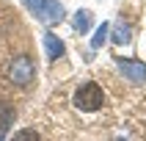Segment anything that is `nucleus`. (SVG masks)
<instances>
[{
	"label": "nucleus",
	"instance_id": "5",
	"mask_svg": "<svg viewBox=\"0 0 146 141\" xmlns=\"http://www.w3.org/2000/svg\"><path fill=\"white\" fill-rule=\"evenodd\" d=\"M44 50H47V58H61L66 53V47H64V41L58 39L55 33H44Z\"/></svg>",
	"mask_w": 146,
	"mask_h": 141
},
{
	"label": "nucleus",
	"instance_id": "6",
	"mask_svg": "<svg viewBox=\"0 0 146 141\" xmlns=\"http://www.w3.org/2000/svg\"><path fill=\"white\" fill-rule=\"evenodd\" d=\"M14 119H17V108L11 102H0V136L14 124Z\"/></svg>",
	"mask_w": 146,
	"mask_h": 141
},
{
	"label": "nucleus",
	"instance_id": "8",
	"mask_svg": "<svg viewBox=\"0 0 146 141\" xmlns=\"http://www.w3.org/2000/svg\"><path fill=\"white\" fill-rule=\"evenodd\" d=\"M74 28H77L80 33L88 31V28H91V11H86V8L77 11V14H74Z\"/></svg>",
	"mask_w": 146,
	"mask_h": 141
},
{
	"label": "nucleus",
	"instance_id": "1",
	"mask_svg": "<svg viewBox=\"0 0 146 141\" xmlns=\"http://www.w3.org/2000/svg\"><path fill=\"white\" fill-rule=\"evenodd\" d=\"M72 105L77 111H99V108L105 105V91H102V86L94 83V80L77 86L74 94H72Z\"/></svg>",
	"mask_w": 146,
	"mask_h": 141
},
{
	"label": "nucleus",
	"instance_id": "7",
	"mask_svg": "<svg viewBox=\"0 0 146 141\" xmlns=\"http://www.w3.org/2000/svg\"><path fill=\"white\" fill-rule=\"evenodd\" d=\"M130 39H132V25L124 22V19H119V22L113 25V41L116 44H127Z\"/></svg>",
	"mask_w": 146,
	"mask_h": 141
},
{
	"label": "nucleus",
	"instance_id": "9",
	"mask_svg": "<svg viewBox=\"0 0 146 141\" xmlns=\"http://www.w3.org/2000/svg\"><path fill=\"white\" fill-rule=\"evenodd\" d=\"M11 141H41V136L33 127H22V130H17L14 136H11Z\"/></svg>",
	"mask_w": 146,
	"mask_h": 141
},
{
	"label": "nucleus",
	"instance_id": "3",
	"mask_svg": "<svg viewBox=\"0 0 146 141\" xmlns=\"http://www.w3.org/2000/svg\"><path fill=\"white\" fill-rule=\"evenodd\" d=\"M33 78H36V64H33L31 55H17L11 58V64H8V80L14 83V86H31Z\"/></svg>",
	"mask_w": 146,
	"mask_h": 141
},
{
	"label": "nucleus",
	"instance_id": "10",
	"mask_svg": "<svg viewBox=\"0 0 146 141\" xmlns=\"http://www.w3.org/2000/svg\"><path fill=\"white\" fill-rule=\"evenodd\" d=\"M108 33H110V25H108V22H102V25L97 28V33H94V39H91V47H99V44L108 39Z\"/></svg>",
	"mask_w": 146,
	"mask_h": 141
},
{
	"label": "nucleus",
	"instance_id": "4",
	"mask_svg": "<svg viewBox=\"0 0 146 141\" xmlns=\"http://www.w3.org/2000/svg\"><path fill=\"white\" fill-rule=\"evenodd\" d=\"M119 69L127 75L132 83H146V64L138 58H119Z\"/></svg>",
	"mask_w": 146,
	"mask_h": 141
},
{
	"label": "nucleus",
	"instance_id": "2",
	"mask_svg": "<svg viewBox=\"0 0 146 141\" xmlns=\"http://www.w3.org/2000/svg\"><path fill=\"white\" fill-rule=\"evenodd\" d=\"M25 6L31 8L36 19H41L44 25H58L64 22V6L58 3V0H25Z\"/></svg>",
	"mask_w": 146,
	"mask_h": 141
}]
</instances>
